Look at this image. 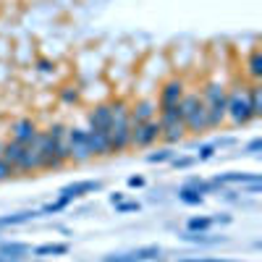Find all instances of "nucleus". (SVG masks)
Segmentation results:
<instances>
[{
  "mask_svg": "<svg viewBox=\"0 0 262 262\" xmlns=\"http://www.w3.org/2000/svg\"><path fill=\"white\" fill-rule=\"evenodd\" d=\"M200 95L207 113V128H221L226 123V111H228V84L210 79Z\"/></svg>",
  "mask_w": 262,
  "mask_h": 262,
  "instance_id": "nucleus-1",
  "label": "nucleus"
},
{
  "mask_svg": "<svg viewBox=\"0 0 262 262\" xmlns=\"http://www.w3.org/2000/svg\"><path fill=\"white\" fill-rule=\"evenodd\" d=\"M226 121L231 126H247L249 121H254L252 107H249V97H247V81H231L228 84V111H226Z\"/></svg>",
  "mask_w": 262,
  "mask_h": 262,
  "instance_id": "nucleus-2",
  "label": "nucleus"
},
{
  "mask_svg": "<svg viewBox=\"0 0 262 262\" xmlns=\"http://www.w3.org/2000/svg\"><path fill=\"white\" fill-rule=\"evenodd\" d=\"M66 147H69V155H71L74 165L92 160V152H90V147H86V128L84 126L66 128Z\"/></svg>",
  "mask_w": 262,
  "mask_h": 262,
  "instance_id": "nucleus-3",
  "label": "nucleus"
},
{
  "mask_svg": "<svg viewBox=\"0 0 262 262\" xmlns=\"http://www.w3.org/2000/svg\"><path fill=\"white\" fill-rule=\"evenodd\" d=\"M160 134H163V128H160L158 118H152L147 123H139V126H131V144H128V149H149L152 144L160 142Z\"/></svg>",
  "mask_w": 262,
  "mask_h": 262,
  "instance_id": "nucleus-4",
  "label": "nucleus"
},
{
  "mask_svg": "<svg viewBox=\"0 0 262 262\" xmlns=\"http://www.w3.org/2000/svg\"><path fill=\"white\" fill-rule=\"evenodd\" d=\"M186 95V81L181 76H170L160 84V92H158V107H168V105H179L181 97Z\"/></svg>",
  "mask_w": 262,
  "mask_h": 262,
  "instance_id": "nucleus-5",
  "label": "nucleus"
},
{
  "mask_svg": "<svg viewBox=\"0 0 262 262\" xmlns=\"http://www.w3.org/2000/svg\"><path fill=\"white\" fill-rule=\"evenodd\" d=\"M158 116V100L147 95V97H137V102L128 107V118H131V126H139V123H147Z\"/></svg>",
  "mask_w": 262,
  "mask_h": 262,
  "instance_id": "nucleus-6",
  "label": "nucleus"
},
{
  "mask_svg": "<svg viewBox=\"0 0 262 262\" xmlns=\"http://www.w3.org/2000/svg\"><path fill=\"white\" fill-rule=\"evenodd\" d=\"M111 126H113V111L107 102H97L90 116H86V128H95V131H107L111 134Z\"/></svg>",
  "mask_w": 262,
  "mask_h": 262,
  "instance_id": "nucleus-7",
  "label": "nucleus"
},
{
  "mask_svg": "<svg viewBox=\"0 0 262 262\" xmlns=\"http://www.w3.org/2000/svg\"><path fill=\"white\" fill-rule=\"evenodd\" d=\"M37 134H39V126H37V121H32V118H21V121H16L13 128H11V139H16L18 144H24V147H29V144L37 139Z\"/></svg>",
  "mask_w": 262,
  "mask_h": 262,
  "instance_id": "nucleus-8",
  "label": "nucleus"
},
{
  "mask_svg": "<svg viewBox=\"0 0 262 262\" xmlns=\"http://www.w3.org/2000/svg\"><path fill=\"white\" fill-rule=\"evenodd\" d=\"M86 147H90L92 158H111V139H107V131L86 128Z\"/></svg>",
  "mask_w": 262,
  "mask_h": 262,
  "instance_id": "nucleus-9",
  "label": "nucleus"
},
{
  "mask_svg": "<svg viewBox=\"0 0 262 262\" xmlns=\"http://www.w3.org/2000/svg\"><path fill=\"white\" fill-rule=\"evenodd\" d=\"M16 173H21V176H32V173H39V149L27 147L24 155H21V160H18V165H16Z\"/></svg>",
  "mask_w": 262,
  "mask_h": 262,
  "instance_id": "nucleus-10",
  "label": "nucleus"
},
{
  "mask_svg": "<svg viewBox=\"0 0 262 262\" xmlns=\"http://www.w3.org/2000/svg\"><path fill=\"white\" fill-rule=\"evenodd\" d=\"M100 189V181H79V184H71V186H66L60 191V200L66 202H71L76 200V196H84V194H90V191H97Z\"/></svg>",
  "mask_w": 262,
  "mask_h": 262,
  "instance_id": "nucleus-11",
  "label": "nucleus"
},
{
  "mask_svg": "<svg viewBox=\"0 0 262 262\" xmlns=\"http://www.w3.org/2000/svg\"><path fill=\"white\" fill-rule=\"evenodd\" d=\"M24 144H18L16 139H6L3 142V152H0V160H6V163H11L13 168L18 165V160H21V155H24Z\"/></svg>",
  "mask_w": 262,
  "mask_h": 262,
  "instance_id": "nucleus-12",
  "label": "nucleus"
},
{
  "mask_svg": "<svg viewBox=\"0 0 262 262\" xmlns=\"http://www.w3.org/2000/svg\"><path fill=\"white\" fill-rule=\"evenodd\" d=\"M247 97H249L252 116L259 118L262 116V90H259V81H247Z\"/></svg>",
  "mask_w": 262,
  "mask_h": 262,
  "instance_id": "nucleus-13",
  "label": "nucleus"
},
{
  "mask_svg": "<svg viewBox=\"0 0 262 262\" xmlns=\"http://www.w3.org/2000/svg\"><path fill=\"white\" fill-rule=\"evenodd\" d=\"M247 76H249V81H259L262 79V53H259V48H252V53H249Z\"/></svg>",
  "mask_w": 262,
  "mask_h": 262,
  "instance_id": "nucleus-14",
  "label": "nucleus"
},
{
  "mask_svg": "<svg viewBox=\"0 0 262 262\" xmlns=\"http://www.w3.org/2000/svg\"><path fill=\"white\" fill-rule=\"evenodd\" d=\"M184 137H186L184 121H181V123H170V126H163V134H160V139H163V142H168V144H176V142H181Z\"/></svg>",
  "mask_w": 262,
  "mask_h": 262,
  "instance_id": "nucleus-15",
  "label": "nucleus"
},
{
  "mask_svg": "<svg viewBox=\"0 0 262 262\" xmlns=\"http://www.w3.org/2000/svg\"><path fill=\"white\" fill-rule=\"evenodd\" d=\"M252 181H259V176H254V173H223L212 184H252Z\"/></svg>",
  "mask_w": 262,
  "mask_h": 262,
  "instance_id": "nucleus-16",
  "label": "nucleus"
},
{
  "mask_svg": "<svg viewBox=\"0 0 262 262\" xmlns=\"http://www.w3.org/2000/svg\"><path fill=\"white\" fill-rule=\"evenodd\" d=\"M81 86H76V84H63L60 90H58V97H60V102H66V105H79L81 102Z\"/></svg>",
  "mask_w": 262,
  "mask_h": 262,
  "instance_id": "nucleus-17",
  "label": "nucleus"
},
{
  "mask_svg": "<svg viewBox=\"0 0 262 262\" xmlns=\"http://www.w3.org/2000/svg\"><path fill=\"white\" fill-rule=\"evenodd\" d=\"M32 249L27 244H3L0 247V254H3V259H21L24 254H29Z\"/></svg>",
  "mask_w": 262,
  "mask_h": 262,
  "instance_id": "nucleus-18",
  "label": "nucleus"
},
{
  "mask_svg": "<svg viewBox=\"0 0 262 262\" xmlns=\"http://www.w3.org/2000/svg\"><path fill=\"white\" fill-rule=\"evenodd\" d=\"M32 217H37L34 210H24V212H16V215H6V217H0V228L3 226H18V223H27L32 221Z\"/></svg>",
  "mask_w": 262,
  "mask_h": 262,
  "instance_id": "nucleus-19",
  "label": "nucleus"
},
{
  "mask_svg": "<svg viewBox=\"0 0 262 262\" xmlns=\"http://www.w3.org/2000/svg\"><path fill=\"white\" fill-rule=\"evenodd\" d=\"M131 254H134L137 262H147V259H158L163 252H160V247H144V249H137V252H131Z\"/></svg>",
  "mask_w": 262,
  "mask_h": 262,
  "instance_id": "nucleus-20",
  "label": "nucleus"
},
{
  "mask_svg": "<svg viewBox=\"0 0 262 262\" xmlns=\"http://www.w3.org/2000/svg\"><path fill=\"white\" fill-rule=\"evenodd\" d=\"M179 200L186 202V205H202V194H200V191H194L191 186H184V189L179 191Z\"/></svg>",
  "mask_w": 262,
  "mask_h": 262,
  "instance_id": "nucleus-21",
  "label": "nucleus"
},
{
  "mask_svg": "<svg viewBox=\"0 0 262 262\" xmlns=\"http://www.w3.org/2000/svg\"><path fill=\"white\" fill-rule=\"evenodd\" d=\"M66 252H69V247H66V244H45V247H37V249H34L37 257H45V254H66Z\"/></svg>",
  "mask_w": 262,
  "mask_h": 262,
  "instance_id": "nucleus-22",
  "label": "nucleus"
},
{
  "mask_svg": "<svg viewBox=\"0 0 262 262\" xmlns=\"http://www.w3.org/2000/svg\"><path fill=\"white\" fill-rule=\"evenodd\" d=\"M210 226H212V217H191V221H189V231L191 233H202Z\"/></svg>",
  "mask_w": 262,
  "mask_h": 262,
  "instance_id": "nucleus-23",
  "label": "nucleus"
},
{
  "mask_svg": "<svg viewBox=\"0 0 262 262\" xmlns=\"http://www.w3.org/2000/svg\"><path fill=\"white\" fill-rule=\"evenodd\" d=\"M170 158H173L170 147H163V149H158V152H152L147 160H149V163H165V160H170Z\"/></svg>",
  "mask_w": 262,
  "mask_h": 262,
  "instance_id": "nucleus-24",
  "label": "nucleus"
},
{
  "mask_svg": "<svg viewBox=\"0 0 262 262\" xmlns=\"http://www.w3.org/2000/svg\"><path fill=\"white\" fill-rule=\"evenodd\" d=\"M11 176H16V168L6 160H0V181H8Z\"/></svg>",
  "mask_w": 262,
  "mask_h": 262,
  "instance_id": "nucleus-25",
  "label": "nucleus"
},
{
  "mask_svg": "<svg viewBox=\"0 0 262 262\" xmlns=\"http://www.w3.org/2000/svg\"><path fill=\"white\" fill-rule=\"evenodd\" d=\"M37 71L50 74V71H55V63H53V60H48V58H37Z\"/></svg>",
  "mask_w": 262,
  "mask_h": 262,
  "instance_id": "nucleus-26",
  "label": "nucleus"
},
{
  "mask_svg": "<svg viewBox=\"0 0 262 262\" xmlns=\"http://www.w3.org/2000/svg\"><path fill=\"white\" fill-rule=\"evenodd\" d=\"M215 155V144H205L200 152H196V160H210Z\"/></svg>",
  "mask_w": 262,
  "mask_h": 262,
  "instance_id": "nucleus-27",
  "label": "nucleus"
},
{
  "mask_svg": "<svg viewBox=\"0 0 262 262\" xmlns=\"http://www.w3.org/2000/svg\"><path fill=\"white\" fill-rule=\"evenodd\" d=\"M139 210V202H121L118 205V212H137Z\"/></svg>",
  "mask_w": 262,
  "mask_h": 262,
  "instance_id": "nucleus-28",
  "label": "nucleus"
},
{
  "mask_svg": "<svg viewBox=\"0 0 262 262\" xmlns=\"http://www.w3.org/2000/svg\"><path fill=\"white\" fill-rule=\"evenodd\" d=\"M66 205H69V202H66V200H58V202H53V205H48L45 210H42V212H60Z\"/></svg>",
  "mask_w": 262,
  "mask_h": 262,
  "instance_id": "nucleus-29",
  "label": "nucleus"
},
{
  "mask_svg": "<svg viewBox=\"0 0 262 262\" xmlns=\"http://www.w3.org/2000/svg\"><path fill=\"white\" fill-rule=\"evenodd\" d=\"M105 262H137V259H134V254H121V257L113 254V257H105Z\"/></svg>",
  "mask_w": 262,
  "mask_h": 262,
  "instance_id": "nucleus-30",
  "label": "nucleus"
},
{
  "mask_svg": "<svg viewBox=\"0 0 262 262\" xmlns=\"http://www.w3.org/2000/svg\"><path fill=\"white\" fill-rule=\"evenodd\" d=\"M194 163V158H181V160H173V165H176V168H189Z\"/></svg>",
  "mask_w": 262,
  "mask_h": 262,
  "instance_id": "nucleus-31",
  "label": "nucleus"
},
{
  "mask_svg": "<svg viewBox=\"0 0 262 262\" xmlns=\"http://www.w3.org/2000/svg\"><path fill=\"white\" fill-rule=\"evenodd\" d=\"M128 186H134V189H137V186H144V179H142V176H131V179H128Z\"/></svg>",
  "mask_w": 262,
  "mask_h": 262,
  "instance_id": "nucleus-32",
  "label": "nucleus"
},
{
  "mask_svg": "<svg viewBox=\"0 0 262 262\" xmlns=\"http://www.w3.org/2000/svg\"><path fill=\"white\" fill-rule=\"evenodd\" d=\"M259 147H262V142H259V139H254V142H252V144L247 147V152H257Z\"/></svg>",
  "mask_w": 262,
  "mask_h": 262,
  "instance_id": "nucleus-33",
  "label": "nucleus"
},
{
  "mask_svg": "<svg viewBox=\"0 0 262 262\" xmlns=\"http://www.w3.org/2000/svg\"><path fill=\"white\" fill-rule=\"evenodd\" d=\"M0 152H3V142H0Z\"/></svg>",
  "mask_w": 262,
  "mask_h": 262,
  "instance_id": "nucleus-34",
  "label": "nucleus"
},
{
  "mask_svg": "<svg viewBox=\"0 0 262 262\" xmlns=\"http://www.w3.org/2000/svg\"><path fill=\"white\" fill-rule=\"evenodd\" d=\"M0 262H6V259H3V257H0Z\"/></svg>",
  "mask_w": 262,
  "mask_h": 262,
  "instance_id": "nucleus-35",
  "label": "nucleus"
}]
</instances>
